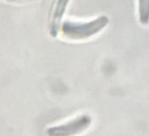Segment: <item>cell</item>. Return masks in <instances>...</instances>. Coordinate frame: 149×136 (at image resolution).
I'll return each instance as SVG.
<instances>
[{"label": "cell", "mask_w": 149, "mask_h": 136, "mask_svg": "<svg viewBox=\"0 0 149 136\" xmlns=\"http://www.w3.org/2000/svg\"><path fill=\"white\" fill-rule=\"evenodd\" d=\"M92 124L88 115H81L64 124L51 127L47 129L48 136H76L86 131Z\"/></svg>", "instance_id": "2"}, {"label": "cell", "mask_w": 149, "mask_h": 136, "mask_svg": "<svg viewBox=\"0 0 149 136\" xmlns=\"http://www.w3.org/2000/svg\"><path fill=\"white\" fill-rule=\"evenodd\" d=\"M139 21L142 25L149 23V0H137Z\"/></svg>", "instance_id": "4"}, {"label": "cell", "mask_w": 149, "mask_h": 136, "mask_svg": "<svg viewBox=\"0 0 149 136\" xmlns=\"http://www.w3.org/2000/svg\"><path fill=\"white\" fill-rule=\"evenodd\" d=\"M9 3H30L33 2L35 0H4Z\"/></svg>", "instance_id": "5"}, {"label": "cell", "mask_w": 149, "mask_h": 136, "mask_svg": "<svg viewBox=\"0 0 149 136\" xmlns=\"http://www.w3.org/2000/svg\"><path fill=\"white\" fill-rule=\"evenodd\" d=\"M109 23V18L100 16L89 22H73L65 20L61 26V34L67 40L83 41L87 40L105 29Z\"/></svg>", "instance_id": "1"}, {"label": "cell", "mask_w": 149, "mask_h": 136, "mask_svg": "<svg viewBox=\"0 0 149 136\" xmlns=\"http://www.w3.org/2000/svg\"><path fill=\"white\" fill-rule=\"evenodd\" d=\"M70 0H52L48 12V31L52 37L58 35Z\"/></svg>", "instance_id": "3"}]
</instances>
